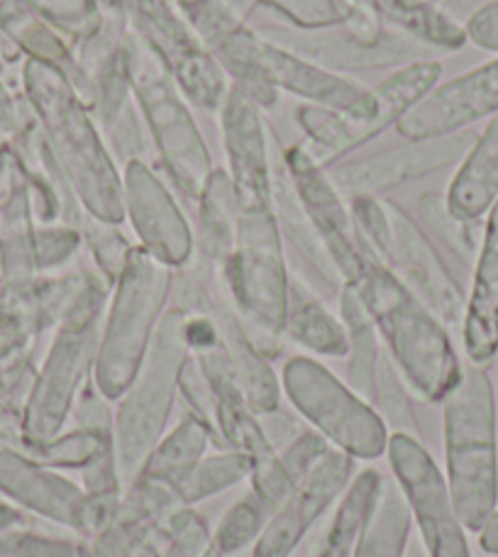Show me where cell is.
<instances>
[{
  "mask_svg": "<svg viewBox=\"0 0 498 557\" xmlns=\"http://www.w3.org/2000/svg\"><path fill=\"white\" fill-rule=\"evenodd\" d=\"M25 84L42 123L49 152L84 215L121 225L125 221L123 169H117L101 127L74 84L59 69L37 59L25 69Z\"/></svg>",
  "mask_w": 498,
  "mask_h": 557,
  "instance_id": "cell-1",
  "label": "cell"
},
{
  "mask_svg": "<svg viewBox=\"0 0 498 557\" xmlns=\"http://www.w3.org/2000/svg\"><path fill=\"white\" fill-rule=\"evenodd\" d=\"M352 286L408 389L427 404H443L464 370L447 325L384 264H366Z\"/></svg>",
  "mask_w": 498,
  "mask_h": 557,
  "instance_id": "cell-2",
  "label": "cell"
},
{
  "mask_svg": "<svg viewBox=\"0 0 498 557\" xmlns=\"http://www.w3.org/2000/svg\"><path fill=\"white\" fill-rule=\"evenodd\" d=\"M445 462L457 516L480 533L498 509V447L494 384L480 364L462 370L443 399Z\"/></svg>",
  "mask_w": 498,
  "mask_h": 557,
  "instance_id": "cell-3",
  "label": "cell"
},
{
  "mask_svg": "<svg viewBox=\"0 0 498 557\" xmlns=\"http://www.w3.org/2000/svg\"><path fill=\"white\" fill-rule=\"evenodd\" d=\"M174 270L133 247L108 298L91 382L108 401H121L166 313Z\"/></svg>",
  "mask_w": 498,
  "mask_h": 557,
  "instance_id": "cell-4",
  "label": "cell"
},
{
  "mask_svg": "<svg viewBox=\"0 0 498 557\" xmlns=\"http://www.w3.org/2000/svg\"><path fill=\"white\" fill-rule=\"evenodd\" d=\"M125 62L135 106L166 176L186 203H198L215 172L211 149L182 88L135 33L125 35Z\"/></svg>",
  "mask_w": 498,
  "mask_h": 557,
  "instance_id": "cell-5",
  "label": "cell"
},
{
  "mask_svg": "<svg viewBox=\"0 0 498 557\" xmlns=\"http://www.w3.org/2000/svg\"><path fill=\"white\" fill-rule=\"evenodd\" d=\"M186 313L182 306L166 308L113 418V453L125 490L142 476L149 455L166 433L184 367L191 355L184 331Z\"/></svg>",
  "mask_w": 498,
  "mask_h": 557,
  "instance_id": "cell-6",
  "label": "cell"
},
{
  "mask_svg": "<svg viewBox=\"0 0 498 557\" xmlns=\"http://www.w3.org/2000/svg\"><path fill=\"white\" fill-rule=\"evenodd\" d=\"M350 208L366 262L391 270L447 327L460 325L466 296L423 225L384 196L354 198Z\"/></svg>",
  "mask_w": 498,
  "mask_h": 557,
  "instance_id": "cell-7",
  "label": "cell"
},
{
  "mask_svg": "<svg viewBox=\"0 0 498 557\" xmlns=\"http://www.w3.org/2000/svg\"><path fill=\"white\" fill-rule=\"evenodd\" d=\"M108 298L111 284L98 272H88L76 301L62 315L27 421L29 433L39 441H49L62 431L69 411L94 374Z\"/></svg>",
  "mask_w": 498,
  "mask_h": 557,
  "instance_id": "cell-8",
  "label": "cell"
},
{
  "mask_svg": "<svg viewBox=\"0 0 498 557\" xmlns=\"http://www.w3.org/2000/svg\"><path fill=\"white\" fill-rule=\"evenodd\" d=\"M282 392L335 450L354 460H376L386 453L391 433L382 416L315 357H288L282 370Z\"/></svg>",
  "mask_w": 498,
  "mask_h": 557,
  "instance_id": "cell-9",
  "label": "cell"
},
{
  "mask_svg": "<svg viewBox=\"0 0 498 557\" xmlns=\"http://www.w3.org/2000/svg\"><path fill=\"white\" fill-rule=\"evenodd\" d=\"M125 17L129 33L162 62L186 101L206 115L221 113L231 78L174 0H125Z\"/></svg>",
  "mask_w": 498,
  "mask_h": 557,
  "instance_id": "cell-10",
  "label": "cell"
},
{
  "mask_svg": "<svg viewBox=\"0 0 498 557\" xmlns=\"http://www.w3.org/2000/svg\"><path fill=\"white\" fill-rule=\"evenodd\" d=\"M386 455L431 557H472L450 484L421 437L391 433Z\"/></svg>",
  "mask_w": 498,
  "mask_h": 557,
  "instance_id": "cell-11",
  "label": "cell"
},
{
  "mask_svg": "<svg viewBox=\"0 0 498 557\" xmlns=\"http://www.w3.org/2000/svg\"><path fill=\"white\" fill-rule=\"evenodd\" d=\"M474 139L476 135L470 131L433 139H406L403 145L388 147L384 152L340 159V162L327 166L325 172L347 201L382 198L391 188L460 164L474 145Z\"/></svg>",
  "mask_w": 498,
  "mask_h": 557,
  "instance_id": "cell-12",
  "label": "cell"
},
{
  "mask_svg": "<svg viewBox=\"0 0 498 557\" xmlns=\"http://www.w3.org/2000/svg\"><path fill=\"white\" fill-rule=\"evenodd\" d=\"M282 162L308 223L325 247L340 284H357L366 270V257L357 237L350 201L337 191L325 169L306 145L282 147Z\"/></svg>",
  "mask_w": 498,
  "mask_h": 557,
  "instance_id": "cell-13",
  "label": "cell"
},
{
  "mask_svg": "<svg viewBox=\"0 0 498 557\" xmlns=\"http://www.w3.org/2000/svg\"><path fill=\"white\" fill-rule=\"evenodd\" d=\"M123 206L125 221L133 225L137 237V247L174 272L191 264L196 233L172 188L147 159H133L123 164Z\"/></svg>",
  "mask_w": 498,
  "mask_h": 557,
  "instance_id": "cell-14",
  "label": "cell"
},
{
  "mask_svg": "<svg viewBox=\"0 0 498 557\" xmlns=\"http://www.w3.org/2000/svg\"><path fill=\"white\" fill-rule=\"evenodd\" d=\"M257 29V27H254ZM254 66L259 76L274 88L276 94H291L303 103L321 106L327 111L345 115L354 125H366L376 115V98L372 88L352 82L343 74L311 62L291 49L264 37L257 29L252 47Z\"/></svg>",
  "mask_w": 498,
  "mask_h": 557,
  "instance_id": "cell-15",
  "label": "cell"
},
{
  "mask_svg": "<svg viewBox=\"0 0 498 557\" xmlns=\"http://www.w3.org/2000/svg\"><path fill=\"white\" fill-rule=\"evenodd\" d=\"M257 29L274 42L288 47L291 52L343 76L374 72V69H401L413 62H423V59L440 57L435 49L418 42L415 37L388 25L382 37L376 39L352 35L345 27L323 29V33H296V29L278 25Z\"/></svg>",
  "mask_w": 498,
  "mask_h": 557,
  "instance_id": "cell-16",
  "label": "cell"
},
{
  "mask_svg": "<svg viewBox=\"0 0 498 557\" xmlns=\"http://www.w3.org/2000/svg\"><path fill=\"white\" fill-rule=\"evenodd\" d=\"M354 476V457L331 450L311 472L301 476L286 499L269 516L252 557H288L321 516L345 494Z\"/></svg>",
  "mask_w": 498,
  "mask_h": 557,
  "instance_id": "cell-17",
  "label": "cell"
},
{
  "mask_svg": "<svg viewBox=\"0 0 498 557\" xmlns=\"http://www.w3.org/2000/svg\"><path fill=\"white\" fill-rule=\"evenodd\" d=\"M498 113V57L470 69L450 82L437 84L421 103H415L396 133L403 139H433L462 133L466 127Z\"/></svg>",
  "mask_w": 498,
  "mask_h": 557,
  "instance_id": "cell-18",
  "label": "cell"
},
{
  "mask_svg": "<svg viewBox=\"0 0 498 557\" xmlns=\"http://www.w3.org/2000/svg\"><path fill=\"white\" fill-rule=\"evenodd\" d=\"M0 486L15 494L20 502L33 506L35 511L49 516L59 523L74 525L82 531H101L111 521L91 496L78 490L64 476L39 470L20 457H5L0 460Z\"/></svg>",
  "mask_w": 498,
  "mask_h": 557,
  "instance_id": "cell-19",
  "label": "cell"
},
{
  "mask_svg": "<svg viewBox=\"0 0 498 557\" xmlns=\"http://www.w3.org/2000/svg\"><path fill=\"white\" fill-rule=\"evenodd\" d=\"M464 352L472 364H486L498 355V201L484 225L480 255L474 260L472 292L462 321Z\"/></svg>",
  "mask_w": 498,
  "mask_h": 557,
  "instance_id": "cell-20",
  "label": "cell"
},
{
  "mask_svg": "<svg viewBox=\"0 0 498 557\" xmlns=\"http://www.w3.org/2000/svg\"><path fill=\"white\" fill-rule=\"evenodd\" d=\"M213 315L221 331V347L231 367L235 384L240 386L245 401L257 416H269L282 406V380L274 374L266 355L259 350L249 335L240 313L231 301H223L213 308Z\"/></svg>",
  "mask_w": 498,
  "mask_h": 557,
  "instance_id": "cell-21",
  "label": "cell"
},
{
  "mask_svg": "<svg viewBox=\"0 0 498 557\" xmlns=\"http://www.w3.org/2000/svg\"><path fill=\"white\" fill-rule=\"evenodd\" d=\"M443 64L437 59H423V62H413L401 69H394L382 84L372 88L376 98V115L374 121L366 125L350 123V137H347V154L354 149L370 145L372 139L384 135L388 127H396V123L411 111L415 103L440 84Z\"/></svg>",
  "mask_w": 498,
  "mask_h": 557,
  "instance_id": "cell-22",
  "label": "cell"
},
{
  "mask_svg": "<svg viewBox=\"0 0 498 557\" xmlns=\"http://www.w3.org/2000/svg\"><path fill=\"white\" fill-rule=\"evenodd\" d=\"M498 201V113L476 135L470 152L457 166L445 194L450 213L460 221H482Z\"/></svg>",
  "mask_w": 498,
  "mask_h": 557,
  "instance_id": "cell-23",
  "label": "cell"
},
{
  "mask_svg": "<svg viewBox=\"0 0 498 557\" xmlns=\"http://www.w3.org/2000/svg\"><path fill=\"white\" fill-rule=\"evenodd\" d=\"M198 233L194 264L223 284V272L235 250V198L227 169H215L198 198Z\"/></svg>",
  "mask_w": 498,
  "mask_h": 557,
  "instance_id": "cell-24",
  "label": "cell"
},
{
  "mask_svg": "<svg viewBox=\"0 0 498 557\" xmlns=\"http://www.w3.org/2000/svg\"><path fill=\"white\" fill-rule=\"evenodd\" d=\"M284 337L318 357L340 360L347 355V333L340 315H335L323 298L294 274L288 278Z\"/></svg>",
  "mask_w": 498,
  "mask_h": 557,
  "instance_id": "cell-25",
  "label": "cell"
},
{
  "mask_svg": "<svg viewBox=\"0 0 498 557\" xmlns=\"http://www.w3.org/2000/svg\"><path fill=\"white\" fill-rule=\"evenodd\" d=\"M254 10L282 20L278 27L296 33H323V29L345 27L347 33L376 39L386 25L382 15L362 13L347 0H254Z\"/></svg>",
  "mask_w": 498,
  "mask_h": 557,
  "instance_id": "cell-26",
  "label": "cell"
},
{
  "mask_svg": "<svg viewBox=\"0 0 498 557\" xmlns=\"http://www.w3.org/2000/svg\"><path fill=\"white\" fill-rule=\"evenodd\" d=\"M337 301H340V321L347 333V384H350L362 399L372 404L376 389L378 360H382L376 325L370 311H366L360 292H357L352 284H345L340 292H337Z\"/></svg>",
  "mask_w": 498,
  "mask_h": 557,
  "instance_id": "cell-27",
  "label": "cell"
},
{
  "mask_svg": "<svg viewBox=\"0 0 498 557\" xmlns=\"http://www.w3.org/2000/svg\"><path fill=\"white\" fill-rule=\"evenodd\" d=\"M384 25L401 29L437 54L460 52L470 42L462 20L447 13L437 0H376Z\"/></svg>",
  "mask_w": 498,
  "mask_h": 557,
  "instance_id": "cell-28",
  "label": "cell"
},
{
  "mask_svg": "<svg viewBox=\"0 0 498 557\" xmlns=\"http://www.w3.org/2000/svg\"><path fill=\"white\" fill-rule=\"evenodd\" d=\"M411 525L413 516L401 486L396 480H384L352 557H403L411 541Z\"/></svg>",
  "mask_w": 498,
  "mask_h": 557,
  "instance_id": "cell-29",
  "label": "cell"
},
{
  "mask_svg": "<svg viewBox=\"0 0 498 557\" xmlns=\"http://www.w3.org/2000/svg\"><path fill=\"white\" fill-rule=\"evenodd\" d=\"M245 480H252V460L237 450H227L213 457L203 455L201 460L184 467V470L159 476V482H164L172 490L182 506L203 502L208 496L221 494Z\"/></svg>",
  "mask_w": 498,
  "mask_h": 557,
  "instance_id": "cell-30",
  "label": "cell"
},
{
  "mask_svg": "<svg viewBox=\"0 0 498 557\" xmlns=\"http://www.w3.org/2000/svg\"><path fill=\"white\" fill-rule=\"evenodd\" d=\"M382 482L384 476L372 470V467L352 476L350 486L337 499L331 529H327L323 548L315 557H352L354 545L364 531L366 516L372 511Z\"/></svg>",
  "mask_w": 498,
  "mask_h": 557,
  "instance_id": "cell-31",
  "label": "cell"
},
{
  "mask_svg": "<svg viewBox=\"0 0 498 557\" xmlns=\"http://www.w3.org/2000/svg\"><path fill=\"white\" fill-rule=\"evenodd\" d=\"M211 441L215 443L211 425L194 413H186L172 431L164 433L154 453L149 455L142 476H157L159 480V476L184 470V467L201 460Z\"/></svg>",
  "mask_w": 498,
  "mask_h": 557,
  "instance_id": "cell-32",
  "label": "cell"
},
{
  "mask_svg": "<svg viewBox=\"0 0 498 557\" xmlns=\"http://www.w3.org/2000/svg\"><path fill=\"white\" fill-rule=\"evenodd\" d=\"M418 211H421L427 231H431L447 250L460 257L464 264L476 260L484 237L482 221H460V218L450 213V208L445 203V196L437 191L421 196Z\"/></svg>",
  "mask_w": 498,
  "mask_h": 557,
  "instance_id": "cell-33",
  "label": "cell"
},
{
  "mask_svg": "<svg viewBox=\"0 0 498 557\" xmlns=\"http://www.w3.org/2000/svg\"><path fill=\"white\" fill-rule=\"evenodd\" d=\"M269 516H272V509H269L254 492L247 494L245 499L235 502L231 509L225 511L221 525H217L211 543V553L221 557L242 555L249 545L257 543L259 535H262Z\"/></svg>",
  "mask_w": 498,
  "mask_h": 557,
  "instance_id": "cell-34",
  "label": "cell"
},
{
  "mask_svg": "<svg viewBox=\"0 0 498 557\" xmlns=\"http://www.w3.org/2000/svg\"><path fill=\"white\" fill-rule=\"evenodd\" d=\"M72 45L84 42L103 27L105 10L101 0H20Z\"/></svg>",
  "mask_w": 498,
  "mask_h": 557,
  "instance_id": "cell-35",
  "label": "cell"
},
{
  "mask_svg": "<svg viewBox=\"0 0 498 557\" xmlns=\"http://www.w3.org/2000/svg\"><path fill=\"white\" fill-rule=\"evenodd\" d=\"M408 392L411 389L406 386L403 376L398 374L394 362L388 360V357H382L376 370V389H374L372 406L376 409V413L382 416L388 433H408V435L421 437Z\"/></svg>",
  "mask_w": 498,
  "mask_h": 557,
  "instance_id": "cell-36",
  "label": "cell"
},
{
  "mask_svg": "<svg viewBox=\"0 0 498 557\" xmlns=\"http://www.w3.org/2000/svg\"><path fill=\"white\" fill-rule=\"evenodd\" d=\"M84 243L94 255L96 272L113 288L115 278L121 276L127 262V255L135 245H129V240L121 231V225L96 221L91 215H84Z\"/></svg>",
  "mask_w": 498,
  "mask_h": 557,
  "instance_id": "cell-37",
  "label": "cell"
},
{
  "mask_svg": "<svg viewBox=\"0 0 498 557\" xmlns=\"http://www.w3.org/2000/svg\"><path fill=\"white\" fill-rule=\"evenodd\" d=\"M159 531L172 539L169 555L174 557H206V548H211L206 525L191 509H174L159 523Z\"/></svg>",
  "mask_w": 498,
  "mask_h": 557,
  "instance_id": "cell-38",
  "label": "cell"
},
{
  "mask_svg": "<svg viewBox=\"0 0 498 557\" xmlns=\"http://www.w3.org/2000/svg\"><path fill=\"white\" fill-rule=\"evenodd\" d=\"M82 245V233L74 227H57L39 235V264L42 267H62L76 255Z\"/></svg>",
  "mask_w": 498,
  "mask_h": 557,
  "instance_id": "cell-39",
  "label": "cell"
},
{
  "mask_svg": "<svg viewBox=\"0 0 498 557\" xmlns=\"http://www.w3.org/2000/svg\"><path fill=\"white\" fill-rule=\"evenodd\" d=\"M466 39L486 52H498V0L482 5L464 20Z\"/></svg>",
  "mask_w": 498,
  "mask_h": 557,
  "instance_id": "cell-40",
  "label": "cell"
},
{
  "mask_svg": "<svg viewBox=\"0 0 498 557\" xmlns=\"http://www.w3.org/2000/svg\"><path fill=\"white\" fill-rule=\"evenodd\" d=\"M486 3H491V0H440V5L457 20H466L474 10H480Z\"/></svg>",
  "mask_w": 498,
  "mask_h": 557,
  "instance_id": "cell-41",
  "label": "cell"
},
{
  "mask_svg": "<svg viewBox=\"0 0 498 557\" xmlns=\"http://www.w3.org/2000/svg\"><path fill=\"white\" fill-rule=\"evenodd\" d=\"M480 545L484 553L498 555V509L491 513V519L484 523V529L480 531Z\"/></svg>",
  "mask_w": 498,
  "mask_h": 557,
  "instance_id": "cell-42",
  "label": "cell"
},
{
  "mask_svg": "<svg viewBox=\"0 0 498 557\" xmlns=\"http://www.w3.org/2000/svg\"><path fill=\"white\" fill-rule=\"evenodd\" d=\"M403 557H431V553H427L425 543L421 539H411L408 541V548H406Z\"/></svg>",
  "mask_w": 498,
  "mask_h": 557,
  "instance_id": "cell-43",
  "label": "cell"
},
{
  "mask_svg": "<svg viewBox=\"0 0 498 557\" xmlns=\"http://www.w3.org/2000/svg\"><path fill=\"white\" fill-rule=\"evenodd\" d=\"M347 3H350V5H352V8H357V10H362V13L382 15V13H378V5H376V0H347Z\"/></svg>",
  "mask_w": 498,
  "mask_h": 557,
  "instance_id": "cell-44",
  "label": "cell"
},
{
  "mask_svg": "<svg viewBox=\"0 0 498 557\" xmlns=\"http://www.w3.org/2000/svg\"><path fill=\"white\" fill-rule=\"evenodd\" d=\"M201 3H203V0H174V5H176L178 10H182L184 15H191L194 10H196L198 5H201Z\"/></svg>",
  "mask_w": 498,
  "mask_h": 557,
  "instance_id": "cell-45",
  "label": "cell"
},
{
  "mask_svg": "<svg viewBox=\"0 0 498 557\" xmlns=\"http://www.w3.org/2000/svg\"><path fill=\"white\" fill-rule=\"evenodd\" d=\"M206 557H221V555H215V553H211V548H208V555ZM235 557H242V555H235Z\"/></svg>",
  "mask_w": 498,
  "mask_h": 557,
  "instance_id": "cell-46",
  "label": "cell"
},
{
  "mask_svg": "<svg viewBox=\"0 0 498 557\" xmlns=\"http://www.w3.org/2000/svg\"><path fill=\"white\" fill-rule=\"evenodd\" d=\"M437 3H440V0H437Z\"/></svg>",
  "mask_w": 498,
  "mask_h": 557,
  "instance_id": "cell-47",
  "label": "cell"
}]
</instances>
